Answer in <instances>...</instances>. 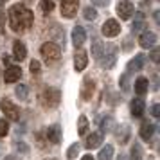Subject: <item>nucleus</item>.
Instances as JSON below:
<instances>
[{"mask_svg": "<svg viewBox=\"0 0 160 160\" xmlns=\"http://www.w3.org/2000/svg\"><path fill=\"white\" fill-rule=\"evenodd\" d=\"M117 15L121 16L122 20H130L131 16L135 15V8H133V4L128 2V0L119 2V4H117Z\"/></svg>", "mask_w": 160, "mask_h": 160, "instance_id": "0eeeda50", "label": "nucleus"}, {"mask_svg": "<svg viewBox=\"0 0 160 160\" xmlns=\"http://www.w3.org/2000/svg\"><path fill=\"white\" fill-rule=\"evenodd\" d=\"M97 158H99V160H112V158H113V146L106 144L101 151H99V157H97Z\"/></svg>", "mask_w": 160, "mask_h": 160, "instance_id": "b1692460", "label": "nucleus"}, {"mask_svg": "<svg viewBox=\"0 0 160 160\" xmlns=\"http://www.w3.org/2000/svg\"><path fill=\"white\" fill-rule=\"evenodd\" d=\"M102 47H104V45H102L101 42H97V40L94 42V47H92V56H94L95 59H99V56H101V52H102Z\"/></svg>", "mask_w": 160, "mask_h": 160, "instance_id": "c756f323", "label": "nucleus"}, {"mask_svg": "<svg viewBox=\"0 0 160 160\" xmlns=\"http://www.w3.org/2000/svg\"><path fill=\"white\" fill-rule=\"evenodd\" d=\"M121 32V25H119V22L117 20H113V18H110V20H106L104 22V25H102V34L108 38H113L117 36Z\"/></svg>", "mask_w": 160, "mask_h": 160, "instance_id": "6e6552de", "label": "nucleus"}, {"mask_svg": "<svg viewBox=\"0 0 160 160\" xmlns=\"http://www.w3.org/2000/svg\"><path fill=\"white\" fill-rule=\"evenodd\" d=\"M13 58L16 61H23V59L27 58V49H25V45L22 42H15L13 43Z\"/></svg>", "mask_w": 160, "mask_h": 160, "instance_id": "dca6fc26", "label": "nucleus"}, {"mask_svg": "<svg viewBox=\"0 0 160 160\" xmlns=\"http://www.w3.org/2000/svg\"><path fill=\"white\" fill-rule=\"evenodd\" d=\"M81 160H95L94 157H92V155H85V157H83V158Z\"/></svg>", "mask_w": 160, "mask_h": 160, "instance_id": "ea45409f", "label": "nucleus"}, {"mask_svg": "<svg viewBox=\"0 0 160 160\" xmlns=\"http://www.w3.org/2000/svg\"><path fill=\"white\" fill-rule=\"evenodd\" d=\"M142 27H144V13L138 11L137 15H135V22H133V25H131V32L135 34V32H138Z\"/></svg>", "mask_w": 160, "mask_h": 160, "instance_id": "5701e85b", "label": "nucleus"}, {"mask_svg": "<svg viewBox=\"0 0 160 160\" xmlns=\"http://www.w3.org/2000/svg\"><path fill=\"white\" fill-rule=\"evenodd\" d=\"M34 22V16L27 6L15 4L9 8V25L15 32H25Z\"/></svg>", "mask_w": 160, "mask_h": 160, "instance_id": "f257e3e1", "label": "nucleus"}, {"mask_svg": "<svg viewBox=\"0 0 160 160\" xmlns=\"http://www.w3.org/2000/svg\"><path fill=\"white\" fill-rule=\"evenodd\" d=\"M155 130H157L155 124L149 122V121H144V122L140 124V138L146 140V142H149L151 137H153V133H155Z\"/></svg>", "mask_w": 160, "mask_h": 160, "instance_id": "f8f14e48", "label": "nucleus"}, {"mask_svg": "<svg viewBox=\"0 0 160 160\" xmlns=\"http://www.w3.org/2000/svg\"><path fill=\"white\" fill-rule=\"evenodd\" d=\"M61 101V92H59L58 88H45L43 94H42V104H43L45 108H56Z\"/></svg>", "mask_w": 160, "mask_h": 160, "instance_id": "7ed1b4c3", "label": "nucleus"}, {"mask_svg": "<svg viewBox=\"0 0 160 160\" xmlns=\"http://www.w3.org/2000/svg\"><path fill=\"white\" fill-rule=\"evenodd\" d=\"M115 61H117V47L115 45H104L102 47V52H101V56H99V63H101L102 68H112V67L115 65Z\"/></svg>", "mask_w": 160, "mask_h": 160, "instance_id": "f03ea898", "label": "nucleus"}, {"mask_svg": "<svg viewBox=\"0 0 160 160\" xmlns=\"http://www.w3.org/2000/svg\"><path fill=\"white\" fill-rule=\"evenodd\" d=\"M15 92H16V95H18V99L27 101V97H29V87H27V85H18Z\"/></svg>", "mask_w": 160, "mask_h": 160, "instance_id": "a878e982", "label": "nucleus"}, {"mask_svg": "<svg viewBox=\"0 0 160 160\" xmlns=\"http://www.w3.org/2000/svg\"><path fill=\"white\" fill-rule=\"evenodd\" d=\"M158 113H160V106H158V104H153V106H151V115L153 117H158Z\"/></svg>", "mask_w": 160, "mask_h": 160, "instance_id": "e433bc0d", "label": "nucleus"}, {"mask_svg": "<svg viewBox=\"0 0 160 160\" xmlns=\"http://www.w3.org/2000/svg\"><path fill=\"white\" fill-rule=\"evenodd\" d=\"M0 108H2L4 115L8 117L9 121H18V119H20V110H18V106H16L11 99H8V97H6V99H2Z\"/></svg>", "mask_w": 160, "mask_h": 160, "instance_id": "39448f33", "label": "nucleus"}, {"mask_svg": "<svg viewBox=\"0 0 160 160\" xmlns=\"http://www.w3.org/2000/svg\"><path fill=\"white\" fill-rule=\"evenodd\" d=\"M119 83H121V88H122L124 92H128V90H130V85H128V74H122Z\"/></svg>", "mask_w": 160, "mask_h": 160, "instance_id": "473e14b6", "label": "nucleus"}, {"mask_svg": "<svg viewBox=\"0 0 160 160\" xmlns=\"http://www.w3.org/2000/svg\"><path fill=\"white\" fill-rule=\"evenodd\" d=\"M9 133V122L6 119H0V137H6Z\"/></svg>", "mask_w": 160, "mask_h": 160, "instance_id": "2f4dec72", "label": "nucleus"}, {"mask_svg": "<svg viewBox=\"0 0 160 160\" xmlns=\"http://www.w3.org/2000/svg\"><path fill=\"white\" fill-rule=\"evenodd\" d=\"M4 29V9L0 8V31Z\"/></svg>", "mask_w": 160, "mask_h": 160, "instance_id": "58836bf2", "label": "nucleus"}, {"mask_svg": "<svg viewBox=\"0 0 160 160\" xmlns=\"http://www.w3.org/2000/svg\"><path fill=\"white\" fill-rule=\"evenodd\" d=\"M16 148H18V149H20L22 153H27V151H29V148L23 144V142H18V144H16Z\"/></svg>", "mask_w": 160, "mask_h": 160, "instance_id": "4c0bfd02", "label": "nucleus"}, {"mask_svg": "<svg viewBox=\"0 0 160 160\" xmlns=\"http://www.w3.org/2000/svg\"><path fill=\"white\" fill-rule=\"evenodd\" d=\"M117 160H126V157H124V155H121V157H119Z\"/></svg>", "mask_w": 160, "mask_h": 160, "instance_id": "79ce46f5", "label": "nucleus"}, {"mask_svg": "<svg viewBox=\"0 0 160 160\" xmlns=\"http://www.w3.org/2000/svg\"><path fill=\"white\" fill-rule=\"evenodd\" d=\"M0 78H2V74H0Z\"/></svg>", "mask_w": 160, "mask_h": 160, "instance_id": "a18cd8bd", "label": "nucleus"}, {"mask_svg": "<svg viewBox=\"0 0 160 160\" xmlns=\"http://www.w3.org/2000/svg\"><path fill=\"white\" fill-rule=\"evenodd\" d=\"M79 8V0H61V15L65 18H74Z\"/></svg>", "mask_w": 160, "mask_h": 160, "instance_id": "423d86ee", "label": "nucleus"}, {"mask_svg": "<svg viewBox=\"0 0 160 160\" xmlns=\"http://www.w3.org/2000/svg\"><path fill=\"white\" fill-rule=\"evenodd\" d=\"M94 90H95L94 79L85 78V79H83V85H81V97H83V101H90V97H92V94H94Z\"/></svg>", "mask_w": 160, "mask_h": 160, "instance_id": "1a4fd4ad", "label": "nucleus"}, {"mask_svg": "<svg viewBox=\"0 0 160 160\" xmlns=\"http://www.w3.org/2000/svg\"><path fill=\"white\" fill-rule=\"evenodd\" d=\"M113 126H115V121H113V117H112V115H104V119L99 121V128H101L102 133L113 130Z\"/></svg>", "mask_w": 160, "mask_h": 160, "instance_id": "4be33fe9", "label": "nucleus"}, {"mask_svg": "<svg viewBox=\"0 0 160 160\" xmlns=\"http://www.w3.org/2000/svg\"><path fill=\"white\" fill-rule=\"evenodd\" d=\"M83 16H85L87 20H95V18H97V11L88 6V8H85V11H83Z\"/></svg>", "mask_w": 160, "mask_h": 160, "instance_id": "7c9ffc66", "label": "nucleus"}, {"mask_svg": "<svg viewBox=\"0 0 160 160\" xmlns=\"http://www.w3.org/2000/svg\"><path fill=\"white\" fill-rule=\"evenodd\" d=\"M144 63H146V56H144V54H137V56L128 63V70H130V72H131V70H133V72H137V70H140V68L144 67Z\"/></svg>", "mask_w": 160, "mask_h": 160, "instance_id": "aec40b11", "label": "nucleus"}, {"mask_svg": "<svg viewBox=\"0 0 160 160\" xmlns=\"http://www.w3.org/2000/svg\"><path fill=\"white\" fill-rule=\"evenodd\" d=\"M148 160H155V157H148Z\"/></svg>", "mask_w": 160, "mask_h": 160, "instance_id": "37998d69", "label": "nucleus"}, {"mask_svg": "<svg viewBox=\"0 0 160 160\" xmlns=\"http://www.w3.org/2000/svg\"><path fill=\"white\" fill-rule=\"evenodd\" d=\"M158 54H160V52H158V49H153V51H151V56H149V58H151V61H155V63H158Z\"/></svg>", "mask_w": 160, "mask_h": 160, "instance_id": "c9c22d12", "label": "nucleus"}, {"mask_svg": "<svg viewBox=\"0 0 160 160\" xmlns=\"http://www.w3.org/2000/svg\"><path fill=\"white\" fill-rule=\"evenodd\" d=\"M130 126H126V124H121V126H117L115 128V138L119 140V144H126L128 140H130Z\"/></svg>", "mask_w": 160, "mask_h": 160, "instance_id": "2eb2a0df", "label": "nucleus"}, {"mask_svg": "<svg viewBox=\"0 0 160 160\" xmlns=\"http://www.w3.org/2000/svg\"><path fill=\"white\" fill-rule=\"evenodd\" d=\"M52 9H54V2L52 0H40V11L43 15H49Z\"/></svg>", "mask_w": 160, "mask_h": 160, "instance_id": "cd10ccee", "label": "nucleus"}, {"mask_svg": "<svg viewBox=\"0 0 160 160\" xmlns=\"http://www.w3.org/2000/svg\"><path fill=\"white\" fill-rule=\"evenodd\" d=\"M85 40H87V32H85V29L83 27H74V31H72V42H74V45L76 47H81V45L85 43Z\"/></svg>", "mask_w": 160, "mask_h": 160, "instance_id": "6ab92c4d", "label": "nucleus"}, {"mask_svg": "<svg viewBox=\"0 0 160 160\" xmlns=\"http://www.w3.org/2000/svg\"><path fill=\"white\" fill-rule=\"evenodd\" d=\"M142 157H144L142 146L138 142H133V146H131V160H142Z\"/></svg>", "mask_w": 160, "mask_h": 160, "instance_id": "393cba45", "label": "nucleus"}, {"mask_svg": "<svg viewBox=\"0 0 160 160\" xmlns=\"http://www.w3.org/2000/svg\"><path fill=\"white\" fill-rule=\"evenodd\" d=\"M87 63H88V54H87V51L79 49V51L74 54V67H76V70H78V72L85 70V68H87Z\"/></svg>", "mask_w": 160, "mask_h": 160, "instance_id": "9d476101", "label": "nucleus"}, {"mask_svg": "<svg viewBox=\"0 0 160 160\" xmlns=\"http://www.w3.org/2000/svg\"><path fill=\"white\" fill-rule=\"evenodd\" d=\"M155 43H157V34L151 32V31H144V32L140 34V38H138V45H140L142 49H149V47H153Z\"/></svg>", "mask_w": 160, "mask_h": 160, "instance_id": "9b49d317", "label": "nucleus"}, {"mask_svg": "<svg viewBox=\"0 0 160 160\" xmlns=\"http://www.w3.org/2000/svg\"><path fill=\"white\" fill-rule=\"evenodd\" d=\"M144 110H146V104H144V101L140 99V97H137V99H133L131 101V115L133 117H142L144 115Z\"/></svg>", "mask_w": 160, "mask_h": 160, "instance_id": "a211bd4d", "label": "nucleus"}, {"mask_svg": "<svg viewBox=\"0 0 160 160\" xmlns=\"http://www.w3.org/2000/svg\"><path fill=\"white\" fill-rule=\"evenodd\" d=\"M148 88H149L148 78H137V81H135V92L138 95H144V94H148Z\"/></svg>", "mask_w": 160, "mask_h": 160, "instance_id": "412c9836", "label": "nucleus"}, {"mask_svg": "<svg viewBox=\"0 0 160 160\" xmlns=\"http://www.w3.org/2000/svg\"><path fill=\"white\" fill-rule=\"evenodd\" d=\"M29 68H31V72H32V74H38L40 70H42V67H40V63H38L36 59H32V61H31Z\"/></svg>", "mask_w": 160, "mask_h": 160, "instance_id": "72a5a7b5", "label": "nucleus"}, {"mask_svg": "<svg viewBox=\"0 0 160 160\" xmlns=\"http://www.w3.org/2000/svg\"><path fill=\"white\" fill-rule=\"evenodd\" d=\"M79 149H81L79 144H72L70 148H68V151H67V158H68V160H74L78 155H79Z\"/></svg>", "mask_w": 160, "mask_h": 160, "instance_id": "c85d7f7f", "label": "nucleus"}, {"mask_svg": "<svg viewBox=\"0 0 160 160\" xmlns=\"http://www.w3.org/2000/svg\"><path fill=\"white\" fill-rule=\"evenodd\" d=\"M40 52H42V56H43L47 61H56V59L61 58V49H59L56 43H52V42H47V43L42 45Z\"/></svg>", "mask_w": 160, "mask_h": 160, "instance_id": "20e7f679", "label": "nucleus"}, {"mask_svg": "<svg viewBox=\"0 0 160 160\" xmlns=\"http://www.w3.org/2000/svg\"><path fill=\"white\" fill-rule=\"evenodd\" d=\"M102 144V133H90L87 137V149H95V148H99Z\"/></svg>", "mask_w": 160, "mask_h": 160, "instance_id": "f3484780", "label": "nucleus"}, {"mask_svg": "<svg viewBox=\"0 0 160 160\" xmlns=\"http://www.w3.org/2000/svg\"><path fill=\"white\" fill-rule=\"evenodd\" d=\"M45 160H56V158H45Z\"/></svg>", "mask_w": 160, "mask_h": 160, "instance_id": "c03bdc74", "label": "nucleus"}, {"mask_svg": "<svg viewBox=\"0 0 160 160\" xmlns=\"http://www.w3.org/2000/svg\"><path fill=\"white\" fill-rule=\"evenodd\" d=\"M22 78V68L20 67H8V70L4 72V81L6 83H16Z\"/></svg>", "mask_w": 160, "mask_h": 160, "instance_id": "ddd939ff", "label": "nucleus"}, {"mask_svg": "<svg viewBox=\"0 0 160 160\" xmlns=\"http://www.w3.org/2000/svg\"><path fill=\"white\" fill-rule=\"evenodd\" d=\"M4 160H20V158H16V157H13V155H11V157H8V158H4Z\"/></svg>", "mask_w": 160, "mask_h": 160, "instance_id": "a19ab883", "label": "nucleus"}, {"mask_svg": "<svg viewBox=\"0 0 160 160\" xmlns=\"http://www.w3.org/2000/svg\"><path fill=\"white\" fill-rule=\"evenodd\" d=\"M92 4L97 6V8H106V6L110 4V0H92Z\"/></svg>", "mask_w": 160, "mask_h": 160, "instance_id": "f704fd0d", "label": "nucleus"}, {"mask_svg": "<svg viewBox=\"0 0 160 160\" xmlns=\"http://www.w3.org/2000/svg\"><path fill=\"white\" fill-rule=\"evenodd\" d=\"M87 131H88V119L85 115H81L79 122H78V133L83 137V135H87Z\"/></svg>", "mask_w": 160, "mask_h": 160, "instance_id": "bb28decb", "label": "nucleus"}, {"mask_svg": "<svg viewBox=\"0 0 160 160\" xmlns=\"http://www.w3.org/2000/svg\"><path fill=\"white\" fill-rule=\"evenodd\" d=\"M45 133H47V138L51 140L52 144H59V142H61V126H59V124L49 126Z\"/></svg>", "mask_w": 160, "mask_h": 160, "instance_id": "4468645a", "label": "nucleus"}, {"mask_svg": "<svg viewBox=\"0 0 160 160\" xmlns=\"http://www.w3.org/2000/svg\"><path fill=\"white\" fill-rule=\"evenodd\" d=\"M0 32H2V31H0Z\"/></svg>", "mask_w": 160, "mask_h": 160, "instance_id": "49530a36", "label": "nucleus"}]
</instances>
